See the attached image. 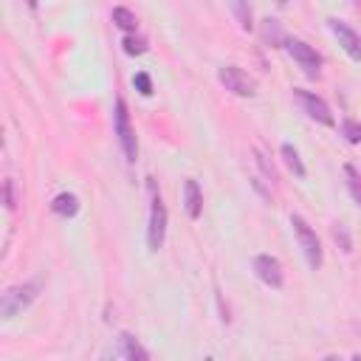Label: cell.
<instances>
[{"label":"cell","mask_w":361,"mask_h":361,"mask_svg":"<svg viewBox=\"0 0 361 361\" xmlns=\"http://www.w3.org/2000/svg\"><path fill=\"white\" fill-rule=\"evenodd\" d=\"M25 3H28V8H37L39 6V0H25Z\"/></svg>","instance_id":"cell-24"},{"label":"cell","mask_w":361,"mask_h":361,"mask_svg":"<svg viewBox=\"0 0 361 361\" xmlns=\"http://www.w3.org/2000/svg\"><path fill=\"white\" fill-rule=\"evenodd\" d=\"M6 209H14V180H6Z\"/></svg>","instance_id":"cell-23"},{"label":"cell","mask_w":361,"mask_h":361,"mask_svg":"<svg viewBox=\"0 0 361 361\" xmlns=\"http://www.w3.org/2000/svg\"><path fill=\"white\" fill-rule=\"evenodd\" d=\"M217 79H220V85H223L226 90H231L234 96L251 99V96L257 93L254 76H248V73H245L243 68H237V65H223V68L217 71Z\"/></svg>","instance_id":"cell-5"},{"label":"cell","mask_w":361,"mask_h":361,"mask_svg":"<svg viewBox=\"0 0 361 361\" xmlns=\"http://www.w3.org/2000/svg\"><path fill=\"white\" fill-rule=\"evenodd\" d=\"M344 178H347V189H350L353 200L361 206V172H358L353 164H347V166H344Z\"/></svg>","instance_id":"cell-15"},{"label":"cell","mask_w":361,"mask_h":361,"mask_svg":"<svg viewBox=\"0 0 361 361\" xmlns=\"http://www.w3.org/2000/svg\"><path fill=\"white\" fill-rule=\"evenodd\" d=\"M285 48H288V54L296 59V65H299L310 79H316V76L322 73V56L316 54L313 45H307L305 39H285Z\"/></svg>","instance_id":"cell-6"},{"label":"cell","mask_w":361,"mask_h":361,"mask_svg":"<svg viewBox=\"0 0 361 361\" xmlns=\"http://www.w3.org/2000/svg\"><path fill=\"white\" fill-rule=\"evenodd\" d=\"M327 25H330L333 37L338 39V45L347 51V56L355 59V62H361V37H358L347 23H341V20H336V17H330Z\"/></svg>","instance_id":"cell-9"},{"label":"cell","mask_w":361,"mask_h":361,"mask_svg":"<svg viewBox=\"0 0 361 361\" xmlns=\"http://www.w3.org/2000/svg\"><path fill=\"white\" fill-rule=\"evenodd\" d=\"M344 133H347V141H361V127L355 121H344Z\"/></svg>","instance_id":"cell-21"},{"label":"cell","mask_w":361,"mask_h":361,"mask_svg":"<svg viewBox=\"0 0 361 361\" xmlns=\"http://www.w3.org/2000/svg\"><path fill=\"white\" fill-rule=\"evenodd\" d=\"M257 164H259V166H262V172H265V175H268V178H271V180H276V172H274V166H271V164H268V161H265V155H262V152H259V149H257Z\"/></svg>","instance_id":"cell-22"},{"label":"cell","mask_w":361,"mask_h":361,"mask_svg":"<svg viewBox=\"0 0 361 361\" xmlns=\"http://www.w3.org/2000/svg\"><path fill=\"white\" fill-rule=\"evenodd\" d=\"M39 290H42V279H39V276L6 288L3 296H0V316H3L6 322L14 319V316L23 313L25 307H31V302L39 296Z\"/></svg>","instance_id":"cell-1"},{"label":"cell","mask_w":361,"mask_h":361,"mask_svg":"<svg viewBox=\"0 0 361 361\" xmlns=\"http://www.w3.org/2000/svg\"><path fill=\"white\" fill-rule=\"evenodd\" d=\"M133 85H135V90H138L141 96H149V93H152V79H149V73H144V71H138V73L133 76Z\"/></svg>","instance_id":"cell-20"},{"label":"cell","mask_w":361,"mask_h":361,"mask_svg":"<svg viewBox=\"0 0 361 361\" xmlns=\"http://www.w3.org/2000/svg\"><path fill=\"white\" fill-rule=\"evenodd\" d=\"M110 17H113V25H118V28L127 31V34H133V31L138 28V17H135L130 8H124V6H116Z\"/></svg>","instance_id":"cell-13"},{"label":"cell","mask_w":361,"mask_h":361,"mask_svg":"<svg viewBox=\"0 0 361 361\" xmlns=\"http://www.w3.org/2000/svg\"><path fill=\"white\" fill-rule=\"evenodd\" d=\"M293 96L299 99L302 110H305L313 121H319V124H324V127H333V124H336V118H333V113H330V107H327V102H324L322 96L305 90V87H293Z\"/></svg>","instance_id":"cell-7"},{"label":"cell","mask_w":361,"mask_h":361,"mask_svg":"<svg viewBox=\"0 0 361 361\" xmlns=\"http://www.w3.org/2000/svg\"><path fill=\"white\" fill-rule=\"evenodd\" d=\"M51 212L54 214H59V217H76V212H79V197L76 195H71V192H59L54 200H51Z\"/></svg>","instance_id":"cell-12"},{"label":"cell","mask_w":361,"mask_h":361,"mask_svg":"<svg viewBox=\"0 0 361 361\" xmlns=\"http://www.w3.org/2000/svg\"><path fill=\"white\" fill-rule=\"evenodd\" d=\"M183 209H186V214L192 220H197L200 212H203V192H200V186H197L195 178H186L183 180Z\"/></svg>","instance_id":"cell-10"},{"label":"cell","mask_w":361,"mask_h":361,"mask_svg":"<svg viewBox=\"0 0 361 361\" xmlns=\"http://www.w3.org/2000/svg\"><path fill=\"white\" fill-rule=\"evenodd\" d=\"M234 11H237V20H240V28L243 31H251L254 23H251V6L245 0H234Z\"/></svg>","instance_id":"cell-19"},{"label":"cell","mask_w":361,"mask_h":361,"mask_svg":"<svg viewBox=\"0 0 361 361\" xmlns=\"http://www.w3.org/2000/svg\"><path fill=\"white\" fill-rule=\"evenodd\" d=\"M113 130L118 135V144H121V152L127 161H135L138 158V141H135V130L130 124V110H127V102L124 99H116L113 104Z\"/></svg>","instance_id":"cell-2"},{"label":"cell","mask_w":361,"mask_h":361,"mask_svg":"<svg viewBox=\"0 0 361 361\" xmlns=\"http://www.w3.org/2000/svg\"><path fill=\"white\" fill-rule=\"evenodd\" d=\"M262 37H265V42H271V45H279V42H285V34H282V28H279V23L276 20H262Z\"/></svg>","instance_id":"cell-16"},{"label":"cell","mask_w":361,"mask_h":361,"mask_svg":"<svg viewBox=\"0 0 361 361\" xmlns=\"http://www.w3.org/2000/svg\"><path fill=\"white\" fill-rule=\"evenodd\" d=\"M333 240H336V245L344 251V254H350L353 251V240H350V231H347V226L344 223H333Z\"/></svg>","instance_id":"cell-17"},{"label":"cell","mask_w":361,"mask_h":361,"mask_svg":"<svg viewBox=\"0 0 361 361\" xmlns=\"http://www.w3.org/2000/svg\"><path fill=\"white\" fill-rule=\"evenodd\" d=\"M290 226H293V231H296V240H299V248H302L307 265H310L313 271H319L324 257H322V243H319L316 231L307 226V220H305L302 214H293V217H290Z\"/></svg>","instance_id":"cell-4"},{"label":"cell","mask_w":361,"mask_h":361,"mask_svg":"<svg viewBox=\"0 0 361 361\" xmlns=\"http://www.w3.org/2000/svg\"><path fill=\"white\" fill-rule=\"evenodd\" d=\"M282 158H285V164L290 166V172L296 175V178H305L307 175V169H305V164H302V158H299V152H296V147L293 144H282Z\"/></svg>","instance_id":"cell-14"},{"label":"cell","mask_w":361,"mask_h":361,"mask_svg":"<svg viewBox=\"0 0 361 361\" xmlns=\"http://www.w3.org/2000/svg\"><path fill=\"white\" fill-rule=\"evenodd\" d=\"M285 3H288V0H276V6H285Z\"/></svg>","instance_id":"cell-25"},{"label":"cell","mask_w":361,"mask_h":361,"mask_svg":"<svg viewBox=\"0 0 361 361\" xmlns=\"http://www.w3.org/2000/svg\"><path fill=\"white\" fill-rule=\"evenodd\" d=\"M116 353L121 358H127V361H147L149 358V353L138 344V338L133 333H118V350Z\"/></svg>","instance_id":"cell-11"},{"label":"cell","mask_w":361,"mask_h":361,"mask_svg":"<svg viewBox=\"0 0 361 361\" xmlns=\"http://www.w3.org/2000/svg\"><path fill=\"white\" fill-rule=\"evenodd\" d=\"M166 237V206L155 189V180H149V226H147V245L149 251H158Z\"/></svg>","instance_id":"cell-3"},{"label":"cell","mask_w":361,"mask_h":361,"mask_svg":"<svg viewBox=\"0 0 361 361\" xmlns=\"http://www.w3.org/2000/svg\"><path fill=\"white\" fill-rule=\"evenodd\" d=\"M254 274L259 282H265L268 288H282L285 285V274H282V262L271 254H257L254 257Z\"/></svg>","instance_id":"cell-8"},{"label":"cell","mask_w":361,"mask_h":361,"mask_svg":"<svg viewBox=\"0 0 361 361\" xmlns=\"http://www.w3.org/2000/svg\"><path fill=\"white\" fill-rule=\"evenodd\" d=\"M121 45H124V54H130V56L147 54V42H144L141 37H135V34H127V37L121 39Z\"/></svg>","instance_id":"cell-18"}]
</instances>
